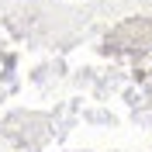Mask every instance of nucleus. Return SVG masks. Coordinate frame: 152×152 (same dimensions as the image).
Returning <instances> with one entry per match:
<instances>
[]
</instances>
